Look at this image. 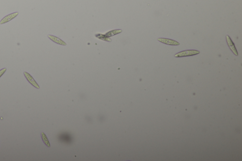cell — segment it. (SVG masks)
Instances as JSON below:
<instances>
[{"label": "cell", "instance_id": "6da1fadb", "mask_svg": "<svg viewBox=\"0 0 242 161\" xmlns=\"http://www.w3.org/2000/svg\"><path fill=\"white\" fill-rule=\"evenodd\" d=\"M200 53V52L198 50H188L178 52L174 55V57L176 58H180V57H187V56H192L196 55Z\"/></svg>", "mask_w": 242, "mask_h": 161}, {"label": "cell", "instance_id": "30bf717a", "mask_svg": "<svg viewBox=\"0 0 242 161\" xmlns=\"http://www.w3.org/2000/svg\"><path fill=\"white\" fill-rule=\"evenodd\" d=\"M6 70H7V69L5 68L2 69L0 70V78L1 77V76L4 74L5 72H6Z\"/></svg>", "mask_w": 242, "mask_h": 161}, {"label": "cell", "instance_id": "8992f818", "mask_svg": "<svg viewBox=\"0 0 242 161\" xmlns=\"http://www.w3.org/2000/svg\"><path fill=\"white\" fill-rule=\"evenodd\" d=\"M48 38L50 39V40L53 41L55 43L57 44L62 45V46H66L67 44L66 43H65L64 41H62L61 39L59 38H57L56 36H53L51 35H48Z\"/></svg>", "mask_w": 242, "mask_h": 161}, {"label": "cell", "instance_id": "52a82bcc", "mask_svg": "<svg viewBox=\"0 0 242 161\" xmlns=\"http://www.w3.org/2000/svg\"><path fill=\"white\" fill-rule=\"evenodd\" d=\"M122 32V30H114L110 31L109 32H108L105 34V35L108 38L111 37L112 36L116 35L119 34Z\"/></svg>", "mask_w": 242, "mask_h": 161}, {"label": "cell", "instance_id": "ba28073f", "mask_svg": "<svg viewBox=\"0 0 242 161\" xmlns=\"http://www.w3.org/2000/svg\"><path fill=\"white\" fill-rule=\"evenodd\" d=\"M41 136L44 143H45V145H47L48 147V148H50V143H49V141L48 140L47 136L45 135V134L44 133V132H41Z\"/></svg>", "mask_w": 242, "mask_h": 161}, {"label": "cell", "instance_id": "3957f363", "mask_svg": "<svg viewBox=\"0 0 242 161\" xmlns=\"http://www.w3.org/2000/svg\"><path fill=\"white\" fill-rule=\"evenodd\" d=\"M19 14V13L18 12H15V13L10 14L9 15L5 16L3 18L1 19V21H0V24L2 25V24L8 23V22L10 21L11 20H13L14 18H15L16 17L18 16Z\"/></svg>", "mask_w": 242, "mask_h": 161}, {"label": "cell", "instance_id": "277c9868", "mask_svg": "<svg viewBox=\"0 0 242 161\" xmlns=\"http://www.w3.org/2000/svg\"><path fill=\"white\" fill-rule=\"evenodd\" d=\"M24 75L25 78H26L27 80L28 81V82L33 86L34 87H35L36 89H39V84H37V82L35 80H34V78L32 77V76L29 74L27 72H24Z\"/></svg>", "mask_w": 242, "mask_h": 161}, {"label": "cell", "instance_id": "7a4b0ae2", "mask_svg": "<svg viewBox=\"0 0 242 161\" xmlns=\"http://www.w3.org/2000/svg\"><path fill=\"white\" fill-rule=\"evenodd\" d=\"M159 42L164 44L169 45V46H179L180 43L177 41L171 39L165 38H158L157 39Z\"/></svg>", "mask_w": 242, "mask_h": 161}, {"label": "cell", "instance_id": "5b68a950", "mask_svg": "<svg viewBox=\"0 0 242 161\" xmlns=\"http://www.w3.org/2000/svg\"><path fill=\"white\" fill-rule=\"evenodd\" d=\"M226 40L227 42V44L229 47L230 49L231 50V51L233 52V53L235 55H238V51L235 47L234 43H233L232 40H231V38H230V36L229 35H226Z\"/></svg>", "mask_w": 242, "mask_h": 161}, {"label": "cell", "instance_id": "9c48e42d", "mask_svg": "<svg viewBox=\"0 0 242 161\" xmlns=\"http://www.w3.org/2000/svg\"><path fill=\"white\" fill-rule=\"evenodd\" d=\"M96 36L97 38H98L99 39H101V40H105V41H108V42H111V41H112V40H111V39L107 37L105 35L100 34H99L96 35Z\"/></svg>", "mask_w": 242, "mask_h": 161}]
</instances>
